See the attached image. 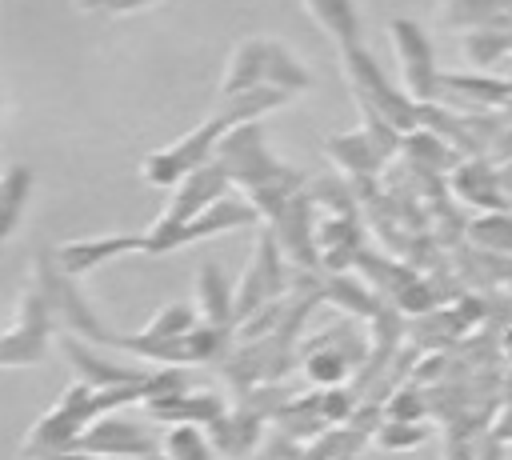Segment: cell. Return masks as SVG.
I'll list each match as a JSON object with an SVG mask.
<instances>
[{"instance_id":"obj_1","label":"cell","mask_w":512,"mask_h":460,"mask_svg":"<svg viewBox=\"0 0 512 460\" xmlns=\"http://www.w3.org/2000/svg\"><path fill=\"white\" fill-rule=\"evenodd\" d=\"M392 44L404 60V80L412 96H432L436 92V72H432V44L412 20H392Z\"/></svg>"},{"instance_id":"obj_2","label":"cell","mask_w":512,"mask_h":460,"mask_svg":"<svg viewBox=\"0 0 512 460\" xmlns=\"http://www.w3.org/2000/svg\"><path fill=\"white\" fill-rule=\"evenodd\" d=\"M44 328H48L44 304L28 292V296H24L20 324L0 340V364H28V360H40V352H44Z\"/></svg>"},{"instance_id":"obj_3","label":"cell","mask_w":512,"mask_h":460,"mask_svg":"<svg viewBox=\"0 0 512 460\" xmlns=\"http://www.w3.org/2000/svg\"><path fill=\"white\" fill-rule=\"evenodd\" d=\"M124 248H140V236H104V240H84V244H68L60 252V268L64 272H84L92 260H108Z\"/></svg>"},{"instance_id":"obj_4","label":"cell","mask_w":512,"mask_h":460,"mask_svg":"<svg viewBox=\"0 0 512 460\" xmlns=\"http://www.w3.org/2000/svg\"><path fill=\"white\" fill-rule=\"evenodd\" d=\"M88 444L96 448V452H128V456H148L152 452V440H144L136 428H128V424H100L92 436H88Z\"/></svg>"},{"instance_id":"obj_5","label":"cell","mask_w":512,"mask_h":460,"mask_svg":"<svg viewBox=\"0 0 512 460\" xmlns=\"http://www.w3.org/2000/svg\"><path fill=\"white\" fill-rule=\"evenodd\" d=\"M200 300H204V312L212 324H224L232 312H228V288H224V276L216 264H204L200 268Z\"/></svg>"},{"instance_id":"obj_6","label":"cell","mask_w":512,"mask_h":460,"mask_svg":"<svg viewBox=\"0 0 512 460\" xmlns=\"http://www.w3.org/2000/svg\"><path fill=\"white\" fill-rule=\"evenodd\" d=\"M192 328V308L188 304H172L164 308V316H156L140 336L144 340H172V336H184Z\"/></svg>"},{"instance_id":"obj_7","label":"cell","mask_w":512,"mask_h":460,"mask_svg":"<svg viewBox=\"0 0 512 460\" xmlns=\"http://www.w3.org/2000/svg\"><path fill=\"white\" fill-rule=\"evenodd\" d=\"M472 240L480 248H500L512 252V216H480L472 224Z\"/></svg>"},{"instance_id":"obj_8","label":"cell","mask_w":512,"mask_h":460,"mask_svg":"<svg viewBox=\"0 0 512 460\" xmlns=\"http://www.w3.org/2000/svg\"><path fill=\"white\" fill-rule=\"evenodd\" d=\"M380 448H416L424 440V428H416L412 420H388L380 432H376Z\"/></svg>"},{"instance_id":"obj_9","label":"cell","mask_w":512,"mask_h":460,"mask_svg":"<svg viewBox=\"0 0 512 460\" xmlns=\"http://www.w3.org/2000/svg\"><path fill=\"white\" fill-rule=\"evenodd\" d=\"M308 376H312L316 384H336V380L344 376V356L320 348L316 356H308Z\"/></svg>"},{"instance_id":"obj_10","label":"cell","mask_w":512,"mask_h":460,"mask_svg":"<svg viewBox=\"0 0 512 460\" xmlns=\"http://www.w3.org/2000/svg\"><path fill=\"white\" fill-rule=\"evenodd\" d=\"M172 456H176V460H204L200 436H196L192 428H180V432L172 436Z\"/></svg>"},{"instance_id":"obj_11","label":"cell","mask_w":512,"mask_h":460,"mask_svg":"<svg viewBox=\"0 0 512 460\" xmlns=\"http://www.w3.org/2000/svg\"><path fill=\"white\" fill-rule=\"evenodd\" d=\"M392 420H416L420 412H424V404H420V396L416 392H400V396H392Z\"/></svg>"},{"instance_id":"obj_12","label":"cell","mask_w":512,"mask_h":460,"mask_svg":"<svg viewBox=\"0 0 512 460\" xmlns=\"http://www.w3.org/2000/svg\"><path fill=\"white\" fill-rule=\"evenodd\" d=\"M504 344H508V348H504V352H508V356H512V332H508V340H504Z\"/></svg>"}]
</instances>
